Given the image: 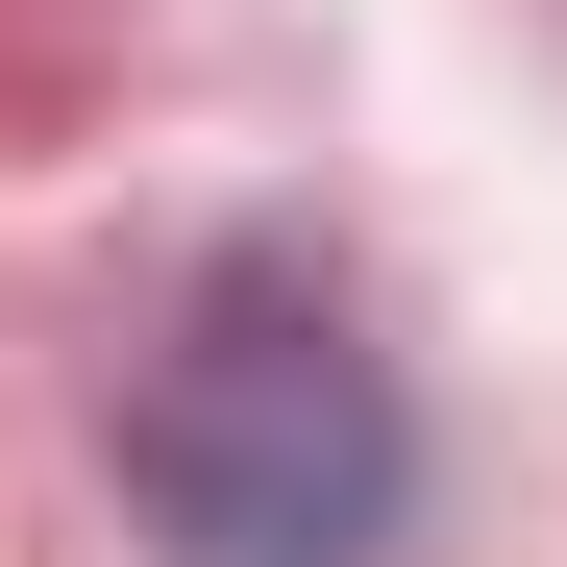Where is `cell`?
<instances>
[{"instance_id": "obj_1", "label": "cell", "mask_w": 567, "mask_h": 567, "mask_svg": "<svg viewBox=\"0 0 567 567\" xmlns=\"http://www.w3.org/2000/svg\"><path fill=\"white\" fill-rule=\"evenodd\" d=\"M124 494H148L173 567H395L420 420H395L370 321L297 247H223L198 297H173V346L124 370Z\"/></svg>"}]
</instances>
